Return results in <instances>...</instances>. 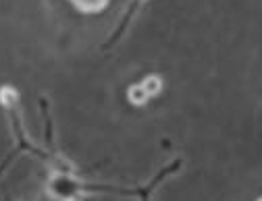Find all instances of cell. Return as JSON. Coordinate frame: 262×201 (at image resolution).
<instances>
[{
    "label": "cell",
    "instance_id": "6da1fadb",
    "mask_svg": "<svg viewBox=\"0 0 262 201\" xmlns=\"http://www.w3.org/2000/svg\"><path fill=\"white\" fill-rule=\"evenodd\" d=\"M0 99H3V104H5V108L15 116V122H17V137H19V143H17V147L0 162V177H3V172L11 166V162L21 154V152H36L34 149V145H31L27 139H25V133H23V129H21V122H19V112L15 110L17 108V91L15 89H11V87H3L0 89Z\"/></svg>",
    "mask_w": 262,
    "mask_h": 201
},
{
    "label": "cell",
    "instance_id": "7a4b0ae2",
    "mask_svg": "<svg viewBox=\"0 0 262 201\" xmlns=\"http://www.w3.org/2000/svg\"><path fill=\"white\" fill-rule=\"evenodd\" d=\"M71 3L79 9V11H85V13H96L104 9V5L108 3V0H71Z\"/></svg>",
    "mask_w": 262,
    "mask_h": 201
},
{
    "label": "cell",
    "instance_id": "3957f363",
    "mask_svg": "<svg viewBox=\"0 0 262 201\" xmlns=\"http://www.w3.org/2000/svg\"><path fill=\"white\" fill-rule=\"evenodd\" d=\"M142 87H144V91L148 93V97H152V95H156V93L160 91V79H158V77H148V79L142 83Z\"/></svg>",
    "mask_w": 262,
    "mask_h": 201
}]
</instances>
